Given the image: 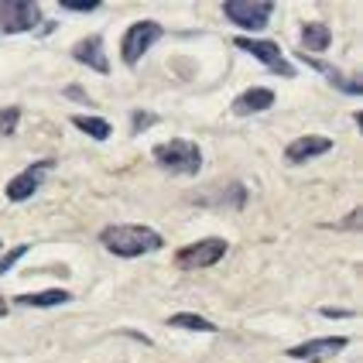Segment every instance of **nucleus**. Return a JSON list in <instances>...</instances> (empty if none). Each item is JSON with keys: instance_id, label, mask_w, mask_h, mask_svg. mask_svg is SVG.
<instances>
[{"instance_id": "f8f14e48", "label": "nucleus", "mask_w": 363, "mask_h": 363, "mask_svg": "<svg viewBox=\"0 0 363 363\" xmlns=\"http://www.w3.org/2000/svg\"><path fill=\"white\" fill-rule=\"evenodd\" d=\"M271 106H274V89L250 86L247 93H240V96L233 100V113H237V117H254V113H264V110H271Z\"/></svg>"}, {"instance_id": "9d476101", "label": "nucleus", "mask_w": 363, "mask_h": 363, "mask_svg": "<svg viewBox=\"0 0 363 363\" xmlns=\"http://www.w3.org/2000/svg\"><path fill=\"white\" fill-rule=\"evenodd\" d=\"M325 151H333V141L329 138H319V134H305V138H295V141L284 147V162L288 164H305L312 158H319Z\"/></svg>"}, {"instance_id": "5701e85b", "label": "nucleus", "mask_w": 363, "mask_h": 363, "mask_svg": "<svg viewBox=\"0 0 363 363\" xmlns=\"http://www.w3.org/2000/svg\"><path fill=\"white\" fill-rule=\"evenodd\" d=\"M336 230H360V209H353V213H350V220L336 223Z\"/></svg>"}, {"instance_id": "a878e982", "label": "nucleus", "mask_w": 363, "mask_h": 363, "mask_svg": "<svg viewBox=\"0 0 363 363\" xmlns=\"http://www.w3.org/2000/svg\"><path fill=\"white\" fill-rule=\"evenodd\" d=\"M0 247H4V243H0Z\"/></svg>"}, {"instance_id": "a211bd4d", "label": "nucleus", "mask_w": 363, "mask_h": 363, "mask_svg": "<svg viewBox=\"0 0 363 363\" xmlns=\"http://www.w3.org/2000/svg\"><path fill=\"white\" fill-rule=\"evenodd\" d=\"M18 121H21V106H7V110H0V134L7 138V134H14L18 130Z\"/></svg>"}, {"instance_id": "6e6552de", "label": "nucleus", "mask_w": 363, "mask_h": 363, "mask_svg": "<svg viewBox=\"0 0 363 363\" xmlns=\"http://www.w3.org/2000/svg\"><path fill=\"white\" fill-rule=\"evenodd\" d=\"M52 168H55V162H52V158H41V162H31L28 168H24V172H18L14 179L7 182V189H4V192H7V199H11V202H24V199H31V196H35V192L41 189V182L48 179V175H52Z\"/></svg>"}, {"instance_id": "b1692460", "label": "nucleus", "mask_w": 363, "mask_h": 363, "mask_svg": "<svg viewBox=\"0 0 363 363\" xmlns=\"http://www.w3.org/2000/svg\"><path fill=\"white\" fill-rule=\"evenodd\" d=\"M323 315H325V319H350L353 312H350V308H329V305H325Z\"/></svg>"}, {"instance_id": "6ab92c4d", "label": "nucleus", "mask_w": 363, "mask_h": 363, "mask_svg": "<svg viewBox=\"0 0 363 363\" xmlns=\"http://www.w3.org/2000/svg\"><path fill=\"white\" fill-rule=\"evenodd\" d=\"M24 254H28V243H18L11 254H4V257H0V278H4V274H7V271H11V267H14Z\"/></svg>"}, {"instance_id": "2eb2a0df", "label": "nucleus", "mask_w": 363, "mask_h": 363, "mask_svg": "<svg viewBox=\"0 0 363 363\" xmlns=\"http://www.w3.org/2000/svg\"><path fill=\"white\" fill-rule=\"evenodd\" d=\"M302 45H305V52H325V48L333 45L329 24H323V21H308V24H302Z\"/></svg>"}, {"instance_id": "20e7f679", "label": "nucleus", "mask_w": 363, "mask_h": 363, "mask_svg": "<svg viewBox=\"0 0 363 363\" xmlns=\"http://www.w3.org/2000/svg\"><path fill=\"white\" fill-rule=\"evenodd\" d=\"M223 14L240 31H261V28H267V21L274 14V4L271 0H226Z\"/></svg>"}, {"instance_id": "f03ea898", "label": "nucleus", "mask_w": 363, "mask_h": 363, "mask_svg": "<svg viewBox=\"0 0 363 363\" xmlns=\"http://www.w3.org/2000/svg\"><path fill=\"white\" fill-rule=\"evenodd\" d=\"M155 162L158 168L172 172V175H199L202 172V151L196 141H185V138H172L164 144H155Z\"/></svg>"}, {"instance_id": "dca6fc26", "label": "nucleus", "mask_w": 363, "mask_h": 363, "mask_svg": "<svg viewBox=\"0 0 363 363\" xmlns=\"http://www.w3.org/2000/svg\"><path fill=\"white\" fill-rule=\"evenodd\" d=\"M168 325H175V329H189V333H220V325H213L209 319H202V315H196V312H179V315H172L168 319Z\"/></svg>"}, {"instance_id": "aec40b11", "label": "nucleus", "mask_w": 363, "mask_h": 363, "mask_svg": "<svg viewBox=\"0 0 363 363\" xmlns=\"http://www.w3.org/2000/svg\"><path fill=\"white\" fill-rule=\"evenodd\" d=\"M155 121H158L155 113H144V110H134V113H130V130H134V134H141V130H147V127H151Z\"/></svg>"}, {"instance_id": "1a4fd4ad", "label": "nucleus", "mask_w": 363, "mask_h": 363, "mask_svg": "<svg viewBox=\"0 0 363 363\" xmlns=\"http://www.w3.org/2000/svg\"><path fill=\"white\" fill-rule=\"evenodd\" d=\"M350 340L346 336H319V340H305V343L291 346L284 357H291V360H305V363H323L329 357H336L340 350H346Z\"/></svg>"}, {"instance_id": "393cba45", "label": "nucleus", "mask_w": 363, "mask_h": 363, "mask_svg": "<svg viewBox=\"0 0 363 363\" xmlns=\"http://www.w3.org/2000/svg\"><path fill=\"white\" fill-rule=\"evenodd\" d=\"M0 315H7V302L4 298H0Z\"/></svg>"}, {"instance_id": "0eeeda50", "label": "nucleus", "mask_w": 363, "mask_h": 363, "mask_svg": "<svg viewBox=\"0 0 363 363\" xmlns=\"http://www.w3.org/2000/svg\"><path fill=\"white\" fill-rule=\"evenodd\" d=\"M226 257V240L223 237H206V240H196L189 247H182L175 254V264L182 271H202V267H213Z\"/></svg>"}, {"instance_id": "39448f33", "label": "nucleus", "mask_w": 363, "mask_h": 363, "mask_svg": "<svg viewBox=\"0 0 363 363\" xmlns=\"http://www.w3.org/2000/svg\"><path fill=\"white\" fill-rule=\"evenodd\" d=\"M41 24V4L35 0H0V31L24 35Z\"/></svg>"}, {"instance_id": "4468645a", "label": "nucleus", "mask_w": 363, "mask_h": 363, "mask_svg": "<svg viewBox=\"0 0 363 363\" xmlns=\"http://www.w3.org/2000/svg\"><path fill=\"white\" fill-rule=\"evenodd\" d=\"M69 298H72L69 291L48 288V291H38V295H14V305H21V308H55V305H65Z\"/></svg>"}, {"instance_id": "423d86ee", "label": "nucleus", "mask_w": 363, "mask_h": 363, "mask_svg": "<svg viewBox=\"0 0 363 363\" xmlns=\"http://www.w3.org/2000/svg\"><path fill=\"white\" fill-rule=\"evenodd\" d=\"M233 45H237L240 52H247L250 59L264 62L271 72H278V76H284V79H295V65L284 59V52L278 48V41H264V38H247V35H237V38H233Z\"/></svg>"}, {"instance_id": "f257e3e1", "label": "nucleus", "mask_w": 363, "mask_h": 363, "mask_svg": "<svg viewBox=\"0 0 363 363\" xmlns=\"http://www.w3.org/2000/svg\"><path fill=\"white\" fill-rule=\"evenodd\" d=\"M100 243L117 254V257H144V254H155L164 247V237L151 226H141V223H113V226H103L100 230Z\"/></svg>"}, {"instance_id": "ddd939ff", "label": "nucleus", "mask_w": 363, "mask_h": 363, "mask_svg": "<svg viewBox=\"0 0 363 363\" xmlns=\"http://www.w3.org/2000/svg\"><path fill=\"white\" fill-rule=\"evenodd\" d=\"M302 62L308 65V69L323 72L325 79L333 82V86H336L340 93H346V96H360V93H363V86H360V82H350V79L343 76V72H340V69H333V65H325V62H319V59H305V55H302Z\"/></svg>"}, {"instance_id": "412c9836", "label": "nucleus", "mask_w": 363, "mask_h": 363, "mask_svg": "<svg viewBox=\"0 0 363 363\" xmlns=\"http://www.w3.org/2000/svg\"><path fill=\"white\" fill-rule=\"evenodd\" d=\"M59 4L65 7V11H76V14H89V11H96V7H100L96 0H86V4H82V0H59Z\"/></svg>"}, {"instance_id": "7ed1b4c3", "label": "nucleus", "mask_w": 363, "mask_h": 363, "mask_svg": "<svg viewBox=\"0 0 363 363\" xmlns=\"http://www.w3.org/2000/svg\"><path fill=\"white\" fill-rule=\"evenodd\" d=\"M164 38V28L158 21H138V24H130L127 31H123L121 38V59L123 65H138V62L151 52V45L155 41Z\"/></svg>"}, {"instance_id": "4be33fe9", "label": "nucleus", "mask_w": 363, "mask_h": 363, "mask_svg": "<svg viewBox=\"0 0 363 363\" xmlns=\"http://www.w3.org/2000/svg\"><path fill=\"white\" fill-rule=\"evenodd\" d=\"M65 96H69V100H79V103H86V106H89V96H86V89H79V86H65Z\"/></svg>"}, {"instance_id": "f3484780", "label": "nucleus", "mask_w": 363, "mask_h": 363, "mask_svg": "<svg viewBox=\"0 0 363 363\" xmlns=\"http://www.w3.org/2000/svg\"><path fill=\"white\" fill-rule=\"evenodd\" d=\"M72 127H79L82 134H89L93 141H106L110 138V123L103 117H89V113H76L72 117Z\"/></svg>"}, {"instance_id": "9b49d317", "label": "nucleus", "mask_w": 363, "mask_h": 363, "mask_svg": "<svg viewBox=\"0 0 363 363\" xmlns=\"http://www.w3.org/2000/svg\"><path fill=\"white\" fill-rule=\"evenodd\" d=\"M72 59L79 62V65H86V69H93V72H100V76L110 72V62H106L100 35H89V38L76 41V45H72Z\"/></svg>"}]
</instances>
